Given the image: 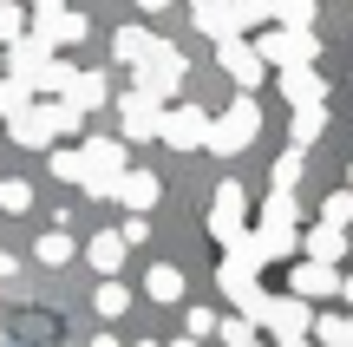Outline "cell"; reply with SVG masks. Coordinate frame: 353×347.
<instances>
[{
    "mask_svg": "<svg viewBox=\"0 0 353 347\" xmlns=\"http://www.w3.org/2000/svg\"><path fill=\"white\" fill-rule=\"evenodd\" d=\"M216 321H223V315H210V308H190V315H183V335H190V341H210V335H216Z\"/></svg>",
    "mask_w": 353,
    "mask_h": 347,
    "instance_id": "obj_36",
    "label": "cell"
},
{
    "mask_svg": "<svg viewBox=\"0 0 353 347\" xmlns=\"http://www.w3.org/2000/svg\"><path fill=\"white\" fill-rule=\"evenodd\" d=\"M85 262L99 269V282H105V275H118V262H125V236H118V230H99L85 243Z\"/></svg>",
    "mask_w": 353,
    "mask_h": 347,
    "instance_id": "obj_17",
    "label": "cell"
},
{
    "mask_svg": "<svg viewBox=\"0 0 353 347\" xmlns=\"http://www.w3.org/2000/svg\"><path fill=\"white\" fill-rule=\"evenodd\" d=\"M190 13H196V33L216 39V46H223V39H242V26H236V13H229V0H203V7H190Z\"/></svg>",
    "mask_w": 353,
    "mask_h": 347,
    "instance_id": "obj_14",
    "label": "cell"
},
{
    "mask_svg": "<svg viewBox=\"0 0 353 347\" xmlns=\"http://www.w3.org/2000/svg\"><path fill=\"white\" fill-rule=\"evenodd\" d=\"M216 335H223L229 347H242V341H255V321H242V315H229V321H216Z\"/></svg>",
    "mask_w": 353,
    "mask_h": 347,
    "instance_id": "obj_38",
    "label": "cell"
},
{
    "mask_svg": "<svg viewBox=\"0 0 353 347\" xmlns=\"http://www.w3.org/2000/svg\"><path fill=\"white\" fill-rule=\"evenodd\" d=\"M190 7H203V0H190Z\"/></svg>",
    "mask_w": 353,
    "mask_h": 347,
    "instance_id": "obj_49",
    "label": "cell"
},
{
    "mask_svg": "<svg viewBox=\"0 0 353 347\" xmlns=\"http://www.w3.org/2000/svg\"><path fill=\"white\" fill-rule=\"evenodd\" d=\"M138 7H151V13H164V7H170V0H138Z\"/></svg>",
    "mask_w": 353,
    "mask_h": 347,
    "instance_id": "obj_42",
    "label": "cell"
},
{
    "mask_svg": "<svg viewBox=\"0 0 353 347\" xmlns=\"http://www.w3.org/2000/svg\"><path fill=\"white\" fill-rule=\"evenodd\" d=\"M65 13V0H33V26H46V20H59Z\"/></svg>",
    "mask_w": 353,
    "mask_h": 347,
    "instance_id": "obj_40",
    "label": "cell"
},
{
    "mask_svg": "<svg viewBox=\"0 0 353 347\" xmlns=\"http://www.w3.org/2000/svg\"><path fill=\"white\" fill-rule=\"evenodd\" d=\"M157 131H164V105L144 92H125V138H157Z\"/></svg>",
    "mask_w": 353,
    "mask_h": 347,
    "instance_id": "obj_13",
    "label": "cell"
},
{
    "mask_svg": "<svg viewBox=\"0 0 353 347\" xmlns=\"http://www.w3.org/2000/svg\"><path fill=\"white\" fill-rule=\"evenodd\" d=\"M294 217H301L294 190H268V204H262V223H268V230H294Z\"/></svg>",
    "mask_w": 353,
    "mask_h": 347,
    "instance_id": "obj_23",
    "label": "cell"
},
{
    "mask_svg": "<svg viewBox=\"0 0 353 347\" xmlns=\"http://www.w3.org/2000/svg\"><path fill=\"white\" fill-rule=\"evenodd\" d=\"M144 295H151V301H183V269H170V262H157V269L144 275Z\"/></svg>",
    "mask_w": 353,
    "mask_h": 347,
    "instance_id": "obj_22",
    "label": "cell"
},
{
    "mask_svg": "<svg viewBox=\"0 0 353 347\" xmlns=\"http://www.w3.org/2000/svg\"><path fill=\"white\" fill-rule=\"evenodd\" d=\"M85 26H92L85 13H59V20H46V26H33V33L46 39L52 52H59V46H79V39H85Z\"/></svg>",
    "mask_w": 353,
    "mask_h": 347,
    "instance_id": "obj_20",
    "label": "cell"
},
{
    "mask_svg": "<svg viewBox=\"0 0 353 347\" xmlns=\"http://www.w3.org/2000/svg\"><path fill=\"white\" fill-rule=\"evenodd\" d=\"M157 197H164V184H157L151 170H125V177H118V204H125L131 217H144V210H157Z\"/></svg>",
    "mask_w": 353,
    "mask_h": 347,
    "instance_id": "obj_12",
    "label": "cell"
},
{
    "mask_svg": "<svg viewBox=\"0 0 353 347\" xmlns=\"http://www.w3.org/2000/svg\"><path fill=\"white\" fill-rule=\"evenodd\" d=\"M144 52H151V26H118V59L138 66Z\"/></svg>",
    "mask_w": 353,
    "mask_h": 347,
    "instance_id": "obj_28",
    "label": "cell"
},
{
    "mask_svg": "<svg viewBox=\"0 0 353 347\" xmlns=\"http://www.w3.org/2000/svg\"><path fill=\"white\" fill-rule=\"evenodd\" d=\"M242 347H262V341H242Z\"/></svg>",
    "mask_w": 353,
    "mask_h": 347,
    "instance_id": "obj_46",
    "label": "cell"
},
{
    "mask_svg": "<svg viewBox=\"0 0 353 347\" xmlns=\"http://www.w3.org/2000/svg\"><path fill=\"white\" fill-rule=\"evenodd\" d=\"M347 184H353V164H347Z\"/></svg>",
    "mask_w": 353,
    "mask_h": 347,
    "instance_id": "obj_47",
    "label": "cell"
},
{
    "mask_svg": "<svg viewBox=\"0 0 353 347\" xmlns=\"http://www.w3.org/2000/svg\"><path fill=\"white\" fill-rule=\"evenodd\" d=\"M236 26H255V20H281V26H301L314 33V0H229Z\"/></svg>",
    "mask_w": 353,
    "mask_h": 347,
    "instance_id": "obj_5",
    "label": "cell"
},
{
    "mask_svg": "<svg viewBox=\"0 0 353 347\" xmlns=\"http://www.w3.org/2000/svg\"><path fill=\"white\" fill-rule=\"evenodd\" d=\"M118 236H125V249L131 243H151V223H144V217H125V230H118Z\"/></svg>",
    "mask_w": 353,
    "mask_h": 347,
    "instance_id": "obj_39",
    "label": "cell"
},
{
    "mask_svg": "<svg viewBox=\"0 0 353 347\" xmlns=\"http://www.w3.org/2000/svg\"><path fill=\"white\" fill-rule=\"evenodd\" d=\"M46 59H52L46 39H39V33H20V39L7 46V79H20L26 92H39V72H46Z\"/></svg>",
    "mask_w": 353,
    "mask_h": 347,
    "instance_id": "obj_9",
    "label": "cell"
},
{
    "mask_svg": "<svg viewBox=\"0 0 353 347\" xmlns=\"http://www.w3.org/2000/svg\"><path fill=\"white\" fill-rule=\"evenodd\" d=\"M255 52H262V66H314V33H301V26H275V33L255 39Z\"/></svg>",
    "mask_w": 353,
    "mask_h": 347,
    "instance_id": "obj_6",
    "label": "cell"
},
{
    "mask_svg": "<svg viewBox=\"0 0 353 347\" xmlns=\"http://www.w3.org/2000/svg\"><path fill=\"white\" fill-rule=\"evenodd\" d=\"M314 335L327 347H353V315H314Z\"/></svg>",
    "mask_w": 353,
    "mask_h": 347,
    "instance_id": "obj_27",
    "label": "cell"
},
{
    "mask_svg": "<svg viewBox=\"0 0 353 347\" xmlns=\"http://www.w3.org/2000/svg\"><path fill=\"white\" fill-rule=\"evenodd\" d=\"M255 131H262V105L242 92L236 105H229L223 118H210V138H203V151H216V157H236V151H249L255 144Z\"/></svg>",
    "mask_w": 353,
    "mask_h": 347,
    "instance_id": "obj_2",
    "label": "cell"
},
{
    "mask_svg": "<svg viewBox=\"0 0 353 347\" xmlns=\"http://www.w3.org/2000/svg\"><path fill=\"white\" fill-rule=\"evenodd\" d=\"M301 157H307V151H288V157L275 164V190H294V184H301Z\"/></svg>",
    "mask_w": 353,
    "mask_h": 347,
    "instance_id": "obj_37",
    "label": "cell"
},
{
    "mask_svg": "<svg viewBox=\"0 0 353 347\" xmlns=\"http://www.w3.org/2000/svg\"><path fill=\"white\" fill-rule=\"evenodd\" d=\"M164 144L176 151H203V138H210V112L203 105H164V131H157Z\"/></svg>",
    "mask_w": 353,
    "mask_h": 347,
    "instance_id": "obj_8",
    "label": "cell"
},
{
    "mask_svg": "<svg viewBox=\"0 0 353 347\" xmlns=\"http://www.w3.org/2000/svg\"><path fill=\"white\" fill-rule=\"evenodd\" d=\"M262 328H268L281 347H301V341H307V328H314V301H301V295H268Z\"/></svg>",
    "mask_w": 353,
    "mask_h": 347,
    "instance_id": "obj_4",
    "label": "cell"
},
{
    "mask_svg": "<svg viewBox=\"0 0 353 347\" xmlns=\"http://www.w3.org/2000/svg\"><path fill=\"white\" fill-rule=\"evenodd\" d=\"M92 301H99V315H105V321H112V315H125V308H131V288H125V282H112V275H105V282L92 288Z\"/></svg>",
    "mask_w": 353,
    "mask_h": 347,
    "instance_id": "obj_26",
    "label": "cell"
},
{
    "mask_svg": "<svg viewBox=\"0 0 353 347\" xmlns=\"http://www.w3.org/2000/svg\"><path fill=\"white\" fill-rule=\"evenodd\" d=\"M138 347H164V341H138Z\"/></svg>",
    "mask_w": 353,
    "mask_h": 347,
    "instance_id": "obj_45",
    "label": "cell"
},
{
    "mask_svg": "<svg viewBox=\"0 0 353 347\" xmlns=\"http://www.w3.org/2000/svg\"><path fill=\"white\" fill-rule=\"evenodd\" d=\"M321 223H334V230H347V223H353V190H334L327 204H321Z\"/></svg>",
    "mask_w": 353,
    "mask_h": 347,
    "instance_id": "obj_31",
    "label": "cell"
},
{
    "mask_svg": "<svg viewBox=\"0 0 353 347\" xmlns=\"http://www.w3.org/2000/svg\"><path fill=\"white\" fill-rule=\"evenodd\" d=\"M59 99L72 105V112H92V105H105V99H112V86H105V72H72V86H65Z\"/></svg>",
    "mask_w": 353,
    "mask_h": 347,
    "instance_id": "obj_18",
    "label": "cell"
},
{
    "mask_svg": "<svg viewBox=\"0 0 353 347\" xmlns=\"http://www.w3.org/2000/svg\"><path fill=\"white\" fill-rule=\"evenodd\" d=\"M72 72H79V66H72V59H59V52H52V59H46V72H39V92H52V99H59V92L72 86Z\"/></svg>",
    "mask_w": 353,
    "mask_h": 347,
    "instance_id": "obj_30",
    "label": "cell"
},
{
    "mask_svg": "<svg viewBox=\"0 0 353 347\" xmlns=\"http://www.w3.org/2000/svg\"><path fill=\"white\" fill-rule=\"evenodd\" d=\"M327 131V105H294V125H288V138H294V151H307V144Z\"/></svg>",
    "mask_w": 353,
    "mask_h": 347,
    "instance_id": "obj_21",
    "label": "cell"
},
{
    "mask_svg": "<svg viewBox=\"0 0 353 347\" xmlns=\"http://www.w3.org/2000/svg\"><path fill=\"white\" fill-rule=\"evenodd\" d=\"M288 295H301V301H327V295H341V269L334 262H294V275H288Z\"/></svg>",
    "mask_w": 353,
    "mask_h": 347,
    "instance_id": "obj_11",
    "label": "cell"
},
{
    "mask_svg": "<svg viewBox=\"0 0 353 347\" xmlns=\"http://www.w3.org/2000/svg\"><path fill=\"white\" fill-rule=\"evenodd\" d=\"M79 157H85V184H79V190L85 197H118V177H125V144L118 138H85L79 144Z\"/></svg>",
    "mask_w": 353,
    "mask_h": 347,
    "instance_id": "obj_3",
    "label": "cell"
},
{
    "mask_svg": "<svg viewBox=\"0 0 353 347\" xmlns=\"http://www.w3.org/2000/svg\"><path fill=\"white\" fill-rule=\"evenodd\" d=\"M0 79H7V66H0Z\"/></svg>",
    "mask_w": 353,
    "mask_h": 347,
    "instance_id": "obj_48",
    "label": "cell"
},
{
    "mask_svg": "<svg viewBox=\"0 0 353 347\" xmlns=\"http://www.w3.org/2000/svg\"><path fill=\"white\" fill-rule=\"evenodd\" d=\"M281 92H288V105H327V79H314V66H288Z\"/></svg>",
    "mask_w": 353,
    "mask_h": 347,
    "instance_id": "obj_15",
    "label": "cell"
},
{
    "mask_svg": "<svg viewBox=\"0 0 353 347\" xmlns=\"http://www.w3.org/2000/svg\"><path fill=\"white\" fill-rule=\"evenodd\" d=\"M7 131H13V144H26V151H46V144H52V125H46V112H39V105L13 112V118H7Z\"/></svg>",
    "mask_w": 353,
    "mask_h": 347,
    "instance_id": "obj_16",
    "label": "cell"
},
{
    "mask_svg": "<svg viewBox=\"0 0 353 347\" xmlns=\"http://www.w3.org/2000/svg\"><path fill=\"white\" fill-rule=\"evenodd\" d=\"M92 347H118V341H112V335H92Z\"/></svg>",
    "mask_w": 353,
    "mask_h": 347,
    "instance_id": "obj_43",
    "label": "cell"
},
{
    "mask_svg": "<svg viewBox=\"0 0 353 347\" xmlns=\"http://www.w3.org/2000/svg\"><path fill=\"white\" fill-rule=\"evenodd\" d=\"M242 217H249V190H242V184L229 177L223 190H216V204H210V236H216V243L229 249V243H236L242 230H249V223H242Z\"/></svg>",
    "mask_w": 353,
    "mask_h": 347,
    "instance_id": "obj_7",
    "label": "cell"
},
{
    "mask_svg": "<svg viewBox=\"0 0 353 347\" xmlns=\"http://www.w3.org/2000/svg\"><path fill=\"white\" fill-rule=\"evenodd\" d=\"M301 243H307V262H341L347 256V230H334V223H314Z\"/></svg>",
    "mask_w": 353,
    "mask_h": 347,
    "instance_id": "obj_19",
    "label": "cell"
},
{
    "mask_svg": "<svg viewBox=\"0 0 353 347\" xmlns=\"http://www.w3.org/2000/svg\"><path fill=\"white\" fill-rule=\"evenodd\" d=\"M183 79H190V59L170 46V39H151V52L138 59V86H131V92H144V99L170 105L176 92H183Z\"/></svg>",
    "mask_w": 353,
    "mask_h": 347,
    "instance_id": "obj_1",
    "label": "cell"
},
{
    "mask_svg": "<svg viewBox=\"0 0 353 347\" xmlns=\"http://www.w3.org/2000/svg\"><path fill=\"white\" fill-rule=\"evenodd\" d=\"M216 59H223V72L236 79L242 92H255V86H262V72H268L262 52H255V39H223V46H216Z\"/></svg>",
    "mask_w": 353,
    "mask_h": 347,
    "instance_id": "obj_10",
    "label": "cell"
},
{
    "mask_svg": "<svg viewBox=\"0 0 353 347\" xmlns=\"http://www.w3.org/2000/svg\"><path fill=\"white\" fill-rule=\"evenodd\" d=\"M0 210H7V217H26V210H33V184L26 177H0Z\"/></svg>",
    "mask_w": 353,
    "mask_h": 347,
    "instance_id": "obj_25",
    "label": "cell"
},
{
    "mask_svg": "<svg viewBox=\"0 0 353 347\" xmlns=\"http://www.w3.org/2000/svg\"><path fill=\"white\" fill-rule=\"evenodd\" d=\"M170 347H203V341H190V335H183V341H170Z\"/></svg>",
    "mask_w": 353,
    "mask_h": 347,
    "instance_id": "obj_44",
    "label": "cell"
},
{
    "mask_svg": "<svg viewBox=\"0 0 353 347\" xmlns=\"http://www.w3.org/2000/svg\"><path fill=\"white\" fill-rule=\"evenodd\" d=\"M33 105V92L20 86V79H0V118H13V112H26Z\"/></svg>",
    "mask_w": 353,
    "mask_h": 347,
    "instance_id": "obj_32",
    "label": "cell"
},
{
    "mask_svg": "<svg viewBox=\"0 0 353 347\" xmlns=\"http://www.w3.org/2000/svg\"><path fill=\"white\" fill-rule=\"evenodd\" d=\"M341 295H347V308H353V275H341Z\"/></svg>",
    "mask_w": 353,
    "mask_h": 347,
    "instance_id": "obj_41",
    "label": "cell"
},
{
    "mask_svg": "<svg viewBox=\"0 0 353 347\" xmlns=\"http://www.w3.org/2000/svg\"><path fill=\"white\" fill-rule=\"evenodd\" d=\"M33 256L46 262V269H59V262H72V236H65V230H52V236H39V243H33Z\"/></svg>",
    "mask_w": 353,
    "mask_h": 347,
    "instance_id": "obj_29",
    "label": "cell"
},
{
    "mask_svg": "<svg viewBox=\"0 0 353 347\" xmlns=\"http://www.w3.org/2000/svg\"><path fill=\"white\" fill-rule=\"evenodd\" d=\"M20 33H26V13L13 7V0H0V46H13Z\"/></svg>",
    "mask_w": 353,
    "mask_h": 347,
    "instance_id": "obj_35",
    "label": "cell"
},
{
    "mask_svg": "<svg viewBox=\"0 0 353 347\" xmlns=\"http://www.w3.org/2000/svg\"><path fill=\"white\" fill-rule=\"evenodd\" d=\"M52 177L59 184H85V157L79 151H52Z\"/></svg>",
    "mask_w": 353,
    "mask_h": 347,
    "instance_id": "obj_33",
    "label": "cell"
},
{
    "mask_svg": "<svg viewBox=\"0 0 353 347\" xmlns=\"http://www.w3.org/2000/svg\"><path fill=\"white\" fill-rule=\"evenodd\" d=\"M255 243H262L268 262H281V256H294V249H301V236H294V230H268V223H255Z\"/></svg>",
    "mask_w": 353,
    "mask_h": 347,
    "instance_id": "obj_24",
    "label": "cell"
},
{
    "mask_svg": "<svg viewBox=\"0 0 353 347\" xmlns=\"http://www.w3.org/2000/svg\"><path fill=\"white\" fill-rule=\"evenodd\" d=\"M79 118H85V112H72L65 99H52V105H46V125H52V138H65V131H79Z\"/></svg>",
    "mask_w": 353,
    "mask_h": 347,
    "instance_id": "obj_34",
    "label": "cell"
}]
</instances>
